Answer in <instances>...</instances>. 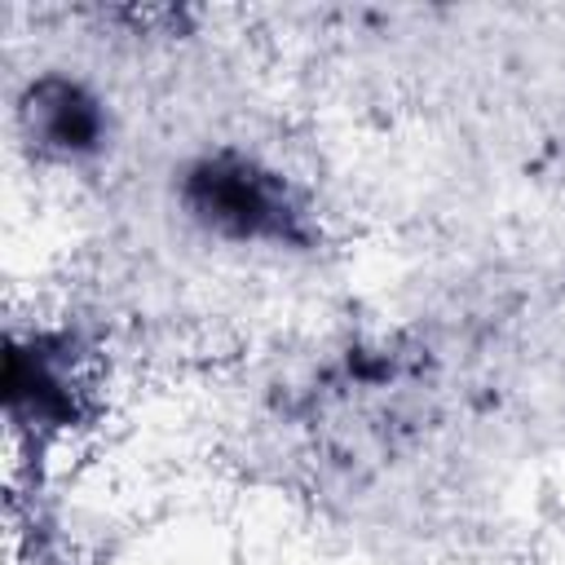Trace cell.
<instances>
[{
  "label": "cell",
  "mask_w": 565,
  "mask_h": 565,
  "mask_svg": "<svg viewBox=\"0 0 565 565\" xmlns=\"http://www.w3.org/2000/svg\"><path fill=\"white\" fill-rule=\"evenodd\" d=\"M199 207L207 212V221H216L221 230L238 234V238H260V234H282L287 225V194L269 181V172L256 168H203L199 172Z\"/></svg>",
  "instance_id": "obj_1"
},
{
  "label": "cell",
  "mask_w": 565,
  "mask_h": 565,
  "mask_svg": "<svg viewBox=\"0 0 565 565\" xmlns=\"http://www.w3.org/2000/svg\"><path fill=\"white\" fill-rule=\"evenodd\" d=\"M31 132L44 150L57 154H84L97 146V102H88L66 79H40L31 84Z\"/></svg>",
  "instance_id": "obj_2"
}]
</instances>
